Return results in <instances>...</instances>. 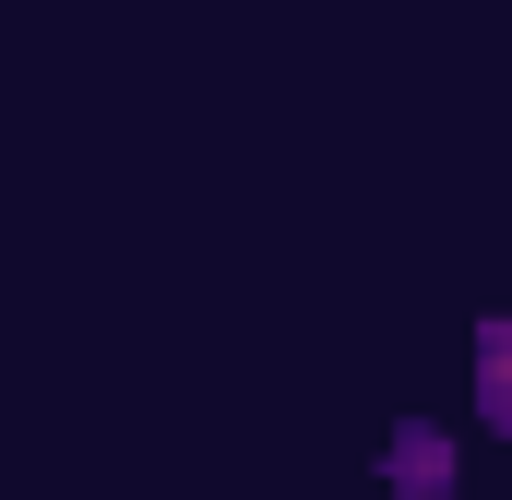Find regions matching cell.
<instances>
[{"instance_id":"6da1fadb","label":"cell","mask_w":512,"mask_h":500,"mask_svg":"<svg viewBox=\"0 0 512 500\" xmlns=\"http://www.w3.org/2000/svg\"><path fill=\"white\" fill-rule=\"evenodd\" d=\"M477 405H489V417L512 429V310L489 322V334H477Z\"/></svg>"}]
</instances>
